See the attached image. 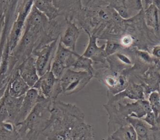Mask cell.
I'll return each mask as SVG.
<instances>
[{"label": "cell", "instance_id": "28", "mask_svg": "<svg viewBox=\"0 0 160 140\" xmlns=\"http://www.w3.org/2000/svg\"><path fill=\"white\" fill-rule=\"evenodd\" d=\"M141 119L145 121L148 124H149L151 128L153 127L155 124L156 117L152 111L148 112Z\"/></svg>", "mask_w": 160, "mask_h": 140}, {"label": "cell", "instance_id": "23", "mask_svg": "<svg viewBox=\"0 0 160 140\" xmlns=\"http://www.w3.org/2000/svg\"><path fill=\"white\" fill-rule=\"evenodd\" d=\"M147 100L156 118L160 114V92L159 91L151 92L147 98Z\"/></svg>", "mask_w": 160, "mask_h": 140}, {"label": "cell", "instance_id": "10", "mask_svg": "<svg viewBox=\"0 0 160 140\" xmlns=\"http://www.w3.org/2000/svg\"><path fill=\"white\" fill-rule=\"evenodd\" d=\"M128 122L134 128L138 140H160V131L154 130L141 119L128 117Z\"/></svg>", "mask_w": 160, "mask_h": 140}, {"label": "cell", "instance_id": "18", "mask_svg": "<svg viewBox=\"0 0 160 140\" xmlns=\"http://www.w3.org/2000/svg\"><path fill=\"white\" fill-rule=\"evenodd\" d=\"M108 138L112 140H138L136 132L129 123L118 128Z\"/></svg>", "mask_w": 160, "mask_h": 140}, {"label": "cell", "instance_id": "31", "mask_svg": "<svg viewBox=\"0 0 160 140\" xmlns=\"http://www.w3.org/2000/svg\"><path fill=\"white\" fill-rule=\"evenodd\" d=\"M7 84H6L3 87H2L1 88H0V99L2 98V97L3 96L4 94V92H5V90L6 89V87H7Z\"/></svg>", "mask_w": 160, "mask_h": 140}, {"label": "cell", "instance_id": "9", "mask_svg": "<svg viewBox=\"0 0 160 140\" xmlns=\"http://www.w3.org/2000/svg\"><path fill=\"white\" fill-rule=\"evenodd\" d=\"M15 69L18 71L21 77L30 88H32L39 78L36 67L35 58L32 54L21 62Z\"/></svg>", "mask_w": 160, "mask_h": 140}, {"label": "cell", "instance_id": "36", "mask_svg": "<svg viewBox=\"0 0 160 140\" xmlns=\"http://www.w3.org/2000/svg\"><path fill=\"white\" fill-rule=\"evenodd\" d=\"M142 1H144V0H142Z\"/></svg>", "mask_w": 160, "mask_h": 140}, {"label": "cell", "instance_id": "25", "mask_svg": "<svg viewBox=\"0 0 160 140\" xmlns=\"http://www.w3.org/2000/svg\"><path fill=\"white\" fill-rule=\"evenodd\" d=\"M121 48H123L121 46L119 42L112 40H108L105 44L104 52L106 56L108 57L119 51Z\"/></svg>", "mask_w": 160, "mask_h": 140}, {"label": "cell", "instance_id": "21", "mask_svg": "<svg viewBox=\"0 0 160 140\" xmlns=\"http://www.w3.org/2000/svg\"><path fill=\"white\" fill-rule=\"evenodd\" d=\"M33 6L43 13L49 20H52L58 14V10L52 0H33Z\"/></svg>", "mask_w": 160, "mask_h": 140}, {"label": "cell", "instance_id": "19", "mask_svg": "<svg viewBox=\"0 0 160 140\" xmlns=\"http://www.w3.org/2000/svg\"><path fill=\"white\" fill-rule=\"evenodd\" d=\"M145 19L148 26L154 30L158 34L160 32V11L152 4L145 9Z\"/></svg>", "mask_w": 160, "mask_h": 140}, {"label": "cell", "instance_id": "29", "mask_svg": "<svg viewBox=\"0 0 160 140\" xmlns=\"http://www.w3.org/2000/svg\"><path fill=\"white\" fill-rule=\"evenodd\" d=\"M151 52L154 58L158 60H160V44L154 46L151 49Z\"/></svg>", "mask_w": 160, "mask_h": 140}, {"label": "cell", "instance_id": "12", "mask_svg": "<svg viewBox=\"0 0 160 140\" xmlns=\"http://www.w3.org/2000/svg\"><path fill=\"white\" fill-rule=\"evenodd\" d=\"M39 98L37 89L31 88L23 97V100L15 120V124L22 121L31 112Z\"/></svg>", "mask_w": 160, "mask_h": 140}, {"label": "cell", "instance_id": "8", "mask_svg": "<svg viewBox=\"0 0 160 140\" xmlns=\"http://www.w3.org/2000/svg\"><path fill=\"white\" fill-rule=\"evenodd\" d=\"M107 96L108 98V102L109 103L120 101L124 98L136 101L139 99H146L142 86L134 82H129L126 88L116 94L112 95L107 92Z\"/></svg>", "mask_w": 160, "mask_h": 140}, {"label": "cell", "instance_id": "13", "mask_svg": "<svg viewBox=\"0 0 160 140\" xmlns=\"http://www.w3.org/2000/svg\"><path fill=\"white\" fill-rule=\"evenodd\" d=\"M31 88L21 77L17 69L11 72L7 84V90L9 94L14 98H19L25 95Z\"/></svg>", "mask_w": 160, "mask_h": 140}, {"label": "cell", "instance_id": "20", "mask_svg": "<svg viewBox=\"0 0 160 140\" xmlns=\"http://www.w3.org/2000/svg\"><path fill=\"white\" fill-rule=\"evenodd\" d=\"M21 138L16 124L11 121L0 122V140H18Z\"/></svg>", "mask_w": 160, "mask_h": 140}, {"label": "cell", "instance_id": "16", "mask_svg": "<svg viewBox=\"0 0 160 140\" xmlns=\"http://www.w3.org/2000/svg\"><path fill=\"white\" fill-rule=\"evenodd\" d=\"M80 35V31L75 24L68 22L66 29L60 38L59 42L65 48L75 51L76 44Z\"/></svg>", "mask_w": 160, "mask_h": 140}, {"label": "cell", "instance_id": "7", "mask_svg": "<svg viewBox=\"0 0 160 140\" xmlns=\"http://www.w3.org/2000/svg\"><path fill=\"white\" fill-rule=\"evenodd\" d=\"M32 88L37 89L40 95L51 99L52 101L57 100L58 96L61 94L59 80L50 70L40 76Z\"/></svg>", "mask_w": 160, "mask_h": 140}, {"label": "cell", "instance_id": "14", "mask_svg": "<svg viewBox=\"0 0 160 140\" xmlns=\"http://www.w3.org/2000/svg\"><path fill=\"white\" fill-rule=\"evenodd\" d=\"M48 20V18L43 13L32 6L25 20L24 28L38 33L46 25Z\"/></svg>", "mask_w": 160, "mask_h": 140}, {"label": "cell", "instance_id": "11", "mask_svg": "<svg viewBox=\"0 0 160 140\" xmlns=\"http://www.w3.org/2000/svg\"><path fill=\"white\" fill-rule=\"evenodd\" d=\"M85 31L88 34L89 42L82 56L91 59L95 62L105 64L107 58L104 52L105 44L101 46H98L97 44L98 37L94 34H91L86 30H85Z\"/></svg>", "mask_w": 160, "mask_h": 140}, {"label": "cell", "instance_id": "2", "mask_svg": "<svg viewBox=\"0 0 160 140\" xmlns=\"http://www.w3.org/2000/svg\"><path fill=\"white\" fill-rule=\"evenodd\" d=\"M52 101L39 94V98L28 116L17 127L21 138L28 140L38 139L39 136L47 127L50 116Z\"/></svg>", "mask_w": 160, "mask_h": 140}, {"label": "cell", "instance_id": "26", "mask_svg": "<svg viewBox=\"0 0 160 140\" xmlns=\"http://www.w3.org/2000/svg\"><path fill=\"white\" fill-rule=\"evenodd\" d=\"M5 121H9V115L2 97L0 99V122Z\"/></svg>", "mask_w": 160, "mask_h": 140}, {"label": "cell", "instance_id": "34", "mask_svg": "<svg viewBox=\"0 0 160 140\" xmlns=\"http://www.w3.org/2000/svg\"><path fill=\"white\" fill-rule=\"evenodd\" d=\"M159 91L160 92V84H159Z\"/></svg>", "mask_w": 160, "mask_h": 140}, {"label": "cell", "instance_id": "22", "mask_svg": "<svg viewBox=\"0 0 160 140\" xmlns=\"http://www.w3.org/2000/svg\"><path fill=\"white\" fill-rule=\"evenodd\" d=\"M70 69L76 71H86L93 75L95 72V70L93 68V61L91 59L79 54Z\"/></svg>", "mask_w": 160, "mask_h": 140}, {"label": "cell", "instance_id": "37", "mask_svg": "<svg viewBox=\"0 0 160 140\" xmlns=\"http://www.w3.org/2000/svg\"><path fill=\"white\" fill-rule=\"evenodd\" d=\"M56 1H59V0H56Z\"/></svg>", "mask_w": 160, "mask_h": 140}, {"label": "cell", "instance_id": "4", "mask_svg": "<svg viewBox=\"0 0 160 140\" xmlns=\"http://www.w3.org/2000/svg\"><path fill=\"white\" fill-rule=\"evenodd\" d=\"M94 75L84 71L66 69L58 79L61 94L71 95L82 89L91 81Z\"/></svg>", "mask_w": 160, "mask_h": 140}, {"label": "cell", "instance_id": "6", "mask_svg": "<svg viewBox=\"0 0 160 140\" xmlns=\"http://www.w3.org/2000/svg\"><path fill=\"white\" fill-rule=\"evenodd\" d=\"M58 39L44 45L36 46L32 55L35 57V64L39 76L50 70L57 48Z\"/></svg>", "mask_w": 160, "mask_h": 140}, {"label": "cell", "instance_id": "24", "mask_svg": "<svg viewBox=\"0 0 160 140\" xmlns=\"http://www.w3.org/2000/svg\"><path fill=\"white\" fill-rule=\"evenodd\" d=\"M135 55L137 56L138 59L142 62L148 64L156 65L158 61H159L158 59L154 58L151 54L146 51L136 50L135 51Z\"/></svg>", "mask_w": 160, "mask_h": 140}, {"label": "cell", "instance_id": "3", "mask_svg": "<svg viewBox=\"0 0 160 140\" xmlns=\"http://www.w3.org/2000/svg\"><path fill=\"white\" fill-rule=\"evenodd\" d=\"M108 112V134H111L121 126L128 124L126 118L134 117L142 119L148 112L152 111L147 99H139L133 102L122 104L119 101L107 102L103 105Z\"/></svg>", "mask_w": 160, "mask_h": 140}, {"label": "cell", "instance_id": "35", "mask_svg": "<svg viewBox=\"0 0 160 140\" xmlns=\"http://www.w3.org/2000/svg\"><path fill=\"white\" fill-rule=\"evenodd\" d=\"M34 140H38V139H34Z\"/></svg>", "mask_w": 160, "mask_h": 140}, {"label": "cell", "instance_id": "1", "mask_svg": "<svg viewBox=\"0 0 160 140\" xmlns=\"http://www.w3.org/2000/svg\"><path fill=\"white\" fill-rule=\"evenodd\" d=\"M47 140H94L91 125L84 121V114L76 105L56 100L51 116L42 134Z\"/></svg>", "mask_w": 160, "mask_h": 140}, {"label": "cell", "instance_id": "17", "mask_svg": "<svg viewBox=\"0 0 160 140\" xmlns=\"http://www.w3.org/2000/svg\"><path fill=\"white\" fill-rule=\"evenodd\" d=\"M23 97L24 96L19 98L12 97L9 94L7 89H6L4 94L2 96L4 104L7 108L9 115V121L13 122L14 123L21 108Z\"/></svg>", "mask_w": 160, "mask_h": 140}, {"label": "cell", "instance_id": "5", "mask_svg": "<svg viewBox=\"0 0 160 140\" xmlns=\"http://www.w3.org/2000/svg\"><path fill=\"white\" fill-rule=\"evenodd\" d=\"M94 76L106 85L108 89L107 92L112 95L123 91L129 82L125 74L111 69H102L97 72L95 71Z\"/></svg>", "mask_w": 160, "mask_h": 140}, {"label": "cell", "instance_id": "32", "mask_svg": "<svg viewBox=\"0 0 160 140\" xmlns=\"http://www.w3.org/2000/svg\"><path fill=\"white\" fill-rule=\"evenodd\" d=\"M156 65H157V66H158V67H159V68H160V60H159V61H158V62H157Z\"/></svg>", "mask_w": 160, "mask_h": 140}, {"label": "cell", "instance_id": "15", "mask_svg": "<svg viewBox=\"0 0 160 140\" xmlns=\"http://www.w3.org/2000/svg\"><path fill=\"white\" fill-rule=\"evenodd\" d=\"M78 56L77 52L65 48L59 42L53 59L61 64L66 69H68L71 68Z\"/></svg>", "mask_w": 160, "mask_h": 140}, {"label": "cell", "instance_id": "30", "mask_svg": "<svg viewBox=\"0 0 160 140\" xmlns=\"http://www.w3.org/2000/svg\"><path fill=\"white\" fill-rule=\"evenodd\" d=\"M151 129L154 130H158L160 131V114L156 118L155 120V124Z\"/></svg>", "mask_w": 160, "mask_h": 140}, {"label": "cell", "instance_id": "27", "mask_svg": "<svg viewBox=\"0 0 160 140\" xmlns=\"http://www.w3.org/2000/svg\"><path fill=\"white\" fill-rule=\"evenodd\" d=\"M119 42L122 48H129L132 46L134 39L131 35L126 34L121 37Z\"/></svg>", "mask_w": 160, "mask_h": 140}, {"label": "cell", "instance_id": "33", "mask_svg": "<svg viewBox=\"0 0 160 140\" xmlns=\"http://www.w3.org/2000/svg\"><path fill=\"white\" fill-rule=\"evenodd\" d=\"M102 140H112V139H111L110 138H109L108 137L106 139H102Z\"/></svg>", "mask_w": 160, "mask_h": 140}]
</instances>
